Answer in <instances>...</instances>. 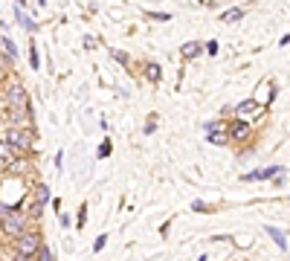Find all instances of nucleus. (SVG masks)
<instances>
[{"instance_id": "nucleus-1", "label": "nucleus", "mask_w": 290, "mask_h": 261, "mask_svg": "<svg viewBox=\"0 0 290 261\" xmlns=\"http://www.w3.org/2000/svg\"><path fill=\"white\" fill-rule=\"evenodd\" d=\"M3 139L6 142H12L18 151H32V128H12L3 133Z\"/></svg>"}, {"instance_id": "nucleus-10", "label": "nucleus", "mask_w": 290, "mask_h": 261, "mask_svg": "<svg viewBox=\"0 0 290 261\" xmlns=\"http://www.w3.org/2000/svg\"><path fill=\"white\" fill-rule=\"evenodd\" d=\"M241 18H244V9H226L221 15V24H238Z\"/></svg>"}, {"instance_id": "nucleus-7", "label": "nucleus", "mask_w": 290, "mask_h": 261, "mask_svg": "<svg viewBox=\"0 0 290 261\" xmlns=\"http://www.w3.org/2000/svg\"><path fill=\"white\" fill-rule=\"evenodd\" d=\"M285 168L282 165H270V168H258L253 174H244L241 180H247V183H253V180H267V177H276V174H282Z\"/></svg>"}, {"instance_id": "nucleus-11", "label": "nucleus", "mask_w": 290, "mask_h": 261, "mask_svg": "<svg viewBox=\"0 0 290 261\" xmlns=\"http://www.w3.org/2000/svg\"><path fill=\"white\" fill-rule=\"evenodd\" d=\"M145 76H148V81H160L162 78V70L157 61H151V64H145Z\"/></svg>"}, {"instance_id": "nucleus-3", "label": "nucleus", "mask_w": 290, "mask_h": 261, "mask_svg": "<svg viewBox=\"0 0 290 261\" xmlns=\"http://www.w3.org/2000/svg\"><path fill=\"white\" fill-rule=\"evenodd\" d=\"M41 247H44V244H41V238H38L35 232H24V235H18V241H15V250H18L21 256H29V259L38 256Z\"/></svg>"}, {"instance_id": "nucleus-17", "label": "nucleus", "mask_w": 290, "mask_h": 261, "mask_svg": "<svg viewBox=\"0 0 290 261\" xmlns=\"http://www.w3.org/2000/svg\"><path fill=\"white\" fill-rule=\"evenodd\" d=\"M110 151H113V145H110V139H105V142H102V145H99V157H102V160H105V157H110Z\"/></svg>"}, {"instance_id": "nucleus-26", "label": "nucleus", "mask_w": 290, "mask_h": 261, "mask_svg": "<svg viewBox=\"0 0 290 261\" xmlns=\"http://www.w3.org/2000/svg\"><path fill=\"white\" fill-rule=\"evenodd\" d=\"M148 15H151L154 21H168V15H162V12H148Z\"/></svg>"}, {"instance_id": "nucleus-12", "label": "nucleus", "mask_w": 290, "mask_h": 261, "mask_svg": "<svg viewBox=\"0 0 290 261\" xmlns=\"http://www.w3.org/2000/svg\"><path fill=\"white\" fill-rule=\"evenodd\" d=\"M3 50H6V58H9V61H15V58H18V47H15L9 38H3Z\"/></svg>"}, {"instance_id": "nucleus-16", "label": "nucleus", "mask_w": 290, "mask_h": 261, "mask_svg": "<svg viewBox=\"0 0 290 261\" xmlns=\"http://www.w3.org/2000/svg\"><path fill=\"white\" fill-rule=\"evenodd\" d=\"M29 64H32V70L41 67V58H38V47H35V41H32V47H29Z\"/></svg>"}, {"instance_id": "nucleus-27", "label": "nucleus", "mask_w": 290, "mask_h": 261, "mask_svg": "<svg viewBox=\"0 0 290 261\" xmlns=\"http://www.w3.org/2000/svg\"><path fill=\"white\" fill-rule=\"evenodd\" d=\"M6 212H9V209H6V206H3V203H0V215H6Z\"/></svg>"}, {"instance_id": "nucleus-6", "label": "nucleus", "mask_w": 290, "mask_h": 261, "mask_svg": "<svg viewBox=\"0 0 290 261\" xmlns=\"http://www.w3.org/2000/svg\"><path fill=\"white\" fill-rule=\"evenodd\" d=\"M12 165H18V148L0 139V168H12Z\"/></svg>"}, {"instance_id": "nucleus-14", "label": "nucleus", "mask_w": 290, "mask_h": 261, "mask_svg": "<svg viewBox=\"0 0 290 261\" xmlns=\"http://www.w3.org/2000/svg\"><path fill=\"white\" fill-rule=\"evenodd\" d=\"M35 197H38V203H41V206H44V203H47V200H50V189H47V186H44V183H38V189H35Z\"/></svg>"}, {"instance_id": "nucleus-24", "label": "nucleus", "mask_w": 290, "mask_h": 261, "mask_svg": "<svg viewBox=\"0 0 290 261\" xmlns=\"http://www.w3.org/2000/svg\"><path fill=\"white\" fill-rule=\"evenodd\" d=\"M203 50H206V52H209V55H218V41H209V44H206V47H203Z\"/></svg>"}, {"instance_id": "nucleus-9", "label": "nucleus", "mask_w": 290, "mask_h": 261, "mask_svg": "<svg viewBox=\"0 0 290 261\" xmlns=\"http://www.w3.org/2000/svg\"><path fill=\"white\" fill-rule=\"evenodd\" d=\"M267 235H270V238L276 241V247H279V250H288V235H285L282 229H276V227H267Z\"/></svg>"}, {"instance_id": "nucleus-22", "label": "nucleus", "mask_w": 290, "mask_h": 261, "mask_svg": "<svg viewBox=\"0 0 290 261\" xmlns=\"http://www.w3.org/2000/svg\"><path fill=\"white\" fill-rule=\"evenodd\" d=\"M110 55H113V58H116V61H119V64H128V55H125V52H122V50H113V52H110Z\"/></svg>"}, {"instance_id": "nucleus-13", "label": "nucleus", "mask_w": 290, "mask_h": 261, "mask_svg": "<svg viewBox=\"0 0 290 261\" xmlns=\"http://www.w3.org/2000/svg\"><path fill=\"white\" fill-rule=\"evenodd\" d=\"M253 110H258L253 102H241V104L235 107V116H247V113H253Z\"/></svg>"}, {"instance_id": "nucleus-29", "label": "nucleus", "mask_w": 290, "mask_h": 261, "mask_svg": "<svg viewBox=\"0 0 290 261\" xmlns=\"http://www.w3.org/2000/svg\"><path fill=\"white\" fill-rule=\"evenodd\" d=\"M0 47H3V38H0Z\"/></svg>"}, {"instance_id": "nucleus-2", "label": "nucleus", "mask_w": 290, "mask_h": 261, "mask_svg": "<svg viewBox=\"0 0 290 261\" xmlns=\"http://www.w3.org/2000/svg\"><path fill=\"white\" fill-rule=\"evenodd\" d=\"M0 227H3V232H6V235L18 238V235H24V232H26V218L9 209L6 215H0Z\"/></svg>"}, {"instance_id": "nucleus-25", "label": "nucleus", "mask_w": 290, "mask_h": 261, "mask_svg": "<svg viewBox=\"0 0 290 261\" xmlns=\"http://www.w3.org/2000/svg\"><path fill=\"white\" fill-rule=\"evenodd\" d=\"M38 256H41V261H53V256H50V250H47V247H41V250H38Z\"/></svg>"}, {"instance_id": "nucleus-18", "label": "nucleus", "mask_w": 290, "mask_h": 261, "mask_svg": "<svg viewBox=\"0 0 290 261\" xmlns=\"http://www.w3.org/2000/svg\"><path fill=\"white\" fill-rule=\"evenodd\" d=\"M224 128H226L224 122H206V125H203L206 133H218V130H224Z\"/></svg>"}, {"instance_id": "nucleus-8", "label": "nucleus", "mask_w": 290, "mask_h": 261, "mask_svg": "<svg viewBox=\"0 0 290 261\" xmlns=\"http://www.w3.org/2000/svg\"><path fill=\"white\" fill-rule=\"evenodd\" d=\"M200 52H203V47H200L197 41H186V44L180 47V55H183L186 61H192V58H197Z\"/></svg>"}, {"instance_id": "nucleus-19", "label": "nucleus", "mask_w": 290, "mask_h": 261, "mask_svg": "<svg viewBox=\"0 0 290 261\" xmlns=\"http://www.w3.org/2000/svg\"><path fill=\"white\" fill-rule=\"evenodd\" d=\"M84 224H87V206L81 203V209H79V221H76V227L81 229V227H84Z\"/></svg>"}, {"instance_id": "nucleus-5", "label": "nucleus", "mask_w": 290, "mask_h": 261, "mask_svg": "<svg viewBox=\"0 0 290 261\" xmlns=\"http://www.w3.org/2000/svg\"><path fill=\"white\" fill-rule=\"evenodd\" d=\"M250 130H253V125H250L247 119H241V116H238V119H232V122L226 125V133H229L235 142H244V139L250 136Z\"/></svg>"}, {"instance_id": "nucleus-28", "label": "nucleus", "mask_w": 290, "mask_h": 261, "mask_svg": "<svg viewBox=\"0 0 290 261\" xmlns=\"http://www.w3.org/2000/svg\"><path fill=\"white\" fill-rule=\"evenodd\" d=\"M0 76H3V64H0Z\"/></svg>"}, {"instance_id": "nucleus-21", "label": "nucleus", "mask_w": 290, "mask_h": 261, "mask_svg": "<svg viewBox=\"0 0 290 261\" xmlns=\"http://www.w3.org/2000/svg\"><path fill=\"white\" fill-rule=\"evenodd\" d=\"M192 209H194V212H212V206H209V203H200V200H194Z\"/></svg>"}, {"instance_id": "nucleus-4", "label": "nucleus", "mask_w": 290, "mask_h": 261, "mask_svg": "<svg viewBox=\"0 0 290 261\" xmlns=\"http://www.w3.org/2000/svg\"><path fill=\"white\" fill-rule=\"evenodd\" d=\"M6 99H9L12 107H29V96H26V90H24L21 81H12V84L6 87Z\"/></svg>"}, {"instance_id": "nucleus-23", "label": "nucleus", "mask_w": 290, "mask_h": 261, "mask_svg": "<svg viewBox=\"0 0 290 261\" xmlns=\"http://www.w3.org/2000/svg\"><path fill=\"white\" fill-rule=\"evenodd\" d=\"M105 241H107V235H99L96 241H93V253H99V250L105 247Z\"/></svg>"}, {"instance_id": "nucleus-20", "label": "nucleus", "mask_w": 290, "mask_h": 261, "mask_svg": "<svg viewBox=\"0 0 290 261\" xmlns=\"http://www.w3.org/2000/svg\"><path fill=\"white\" fill-rule=\"evenodd\" d=\"M18 21H21V24H24L26 29H35V24L29 21V18H26V15H24V12H21V9H18Z\"/></svg>"}, {"instance_id": "nucleus-15", "label": "nucleus", "mask_w": 290, "mask_h": 261, "mask_svg": "<svg viewBox=\"0 0 290 261\" xmlns=\"http://www.w3.org/2000/svg\"><path fill=\"white\" fill-rule=\"evenodd\" d=\"M206 136H209L212 145H224L226 139H229V133H224V130H221V133H206Z\"/></svg>"}]
</instances>
